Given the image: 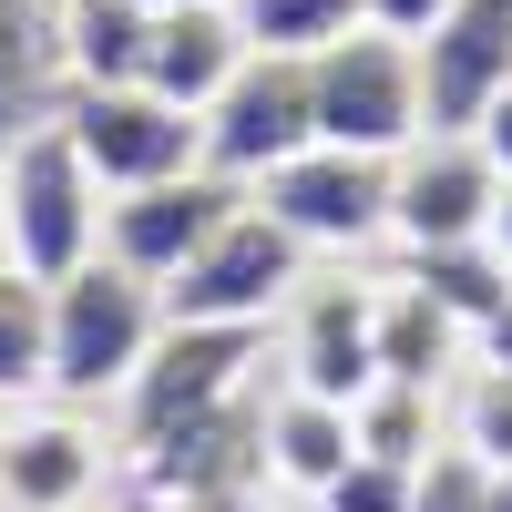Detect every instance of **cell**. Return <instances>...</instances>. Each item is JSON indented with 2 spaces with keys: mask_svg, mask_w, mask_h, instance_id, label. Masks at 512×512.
I'll return each instance as SVG.
<instances>
[{
  "mask_svg": "<svg viewBox=\"0 0 512 512\" xmlns=\"http://www.w3.org/2000/svg\"><path fill=\"white\" fill-rule=\"evenodd\" d=\"M103 185L93 164L72 154L62 123H21L11 144H0V256H11V277L31 287H62L72 267H93L103 256Z\"/></svg>",
  "mask_w": 512,
  "mask_h": 512,
  "instance_id": "1",
  "label": "cell"
},
{
  "mask_svg": "<svg viewBox=\"0 0 512 512\" xmlns=\"http://www.w3.org/2000/svg\"><path fill=\"white\" fill-rule=\"evenodd\" d=\"M41 297H52V369H41V400H72V410L123 400L144 379L154 338H164V287H144L134 267L93 256V267H72Z\"/></svg>",
  "mask_w": 512,
  "mask_h": 512,
  "instance_id": "2",
  "label": "cell"
},
{
  "mask_svg": "<svg viewBox=\"0 0 512 512\" xmlns=\"http://www.w3.org/2000/svg\"><path fill=\"white\" fill-rule=\"evenodd\" d=\"M297 287H308V246L277 216H256V195H246L236 216L164 277V328H277Z\"/></svg>",
  "mask_w": 512,
  "mask_h": 512,
  "instance_id": "3",
  "label": "cell"
},
{
  "mask_svg": "<svg viewBox=\"0 0 512 512\" xmlns=\"http://www.w3.org/2000/svg\"><path fill=\"white\" fill-rule=\"evenodd\" d=\"M308 93H318V144H349V154H379L400 164L420 134H431V103H420V52L390 31H349L308 52Z\"/></svg>",
  "mask_w": 512,
  "mask_h": 512,
  "instance_id": "4",
  "label": "cell"
},
{
  "mask_svg": "<svg viewBox=\"0 0 512 512\" xmlns=\"http://www.w3.org/2000/svg\"><path fill=\"white\" fill-rule=\"evenodd\" d=\"M52 123L72 134V154L93 164V185H103V195H144V185H175V175H195V164H205V123L175 113L164 93H144V82L72 93Z\"/></svg>",
  "mask_w": 512,
  "mask_h": 512,
  "instance_id": "5",
  "label": "cell"
},
{
  "mask_svg": "<svg viewBox=\"0 0 512 512\" xmlns=\"http://www.w3.org/2000/svg\"><path fill=\"white\" fill-rule=\"evenodd\" d=\"M195 123H205V175H226V185L256 195L287 154H308V144H318L308 62H287V52H246V72H236Z\"/></svg>",
  "mask_w": 512,
  "mask_h": 512,
  "instance_id": "6",
  "label": "cell"
},
{
  "mask_svg": "<svg viewBox=\"0 0 512 512\" xmlns=\"http://www.w3.org/2000/svg\"><path fill=\"white\" fill-rule=\"evenodd\" d=\"M277 359L297 400L359 410L379 390V277H308L277 318Z\"/></svg>",
  "mask_w": 512,
  "mask_h": 512,
  "instance_id": "7",
  "label": "cell"
},
{
  "mask_svg": "<svg viewBox=\"0 0 512 512\" xmlns=\"http://www.w3.org/2000/svg\"><path fill=\"white\" fill-rule=\"evenodd\" d=\"M256 216H277L308 256H359L390 236V164L349 144H308L256 185Z\"/></svg>",
  "mask_w": 512,
  "mask_h": 512,
  "instance_id": "8",
  "label": "cell"
},
{
  "mask_svg": "<svg viewBox=\"0 0 512 512\" xmlns=\"http://www.w3.org/2000/svg\"><path fill=\"white\" fill-rule=\"evenodd\" d=\"M113 482V441L72 400L0 410V512H93Z\"/></svg>",
  "mask_w": 512,
  "mask_h": 512,
  "instance_id": "9",
  "label": "cell"
},
{
  "mask_svg": "<svg viewBox=\"0 0 512 512\" xmlns=\"http://www.w3.org/2000/svg\"><path fill=\"white\" fill-rule=\"evenodd\" d=\"M256 349H267V328H164L144 379L123 390V451L154 431H185L205 410H236L256 379Z\"/></svg>",
  "mask_w": 512,
  "mask_h": 512,
  "instance_id": "10",
  "label": "cell"
},
{
  "mask_svg": "<svg viewBox=\"0 0 512 512\" xmlns=\"http://www.w3.org/2000/svg\"><path fill=\"white\" fill-rule=\"evenodd\" d=\"M492 205H502V175L472 134H420L400 164H390V236L410 256H451V246H482L492 236Z\"/></svg>",
  "mask_w": 512,
  "mask_h": 512,
  "instance_id": "11",
  "label": "cell"
},
{
  "mask_svg": "<svg viewBox=\"0 0 512 512\" xmlns=\"http://www.w3.org/2000/svg\"><path fill=\"white\" fill-rule=\"evenodd\" d=\"M236 205H246V185L205 175V164H195V175H175V185L113 195V205H103V256H113V267H134L144 287H164V277H175L185 256L205 246V236L236 216Z\"/></svg>",
  "mask_w": 512,
  "mask_h": 512,
  "instance_id": "12",
  "label": "cell"
},
{
  "mask_svg": "<svg viewBox=\"0 0 512 512\" xmlns=\"http://www.w3.org/2000/svg\"><path fill=\"white\" fill-rule=\"evenodd\" d=\"M502 93H512V0H451L441 31L420 41V103H431V134H472Z\"/></svg>",
  "mask_w": 512,
  "mask_h": 512,
  "instance_id": "13",
  "label": "cell"
},
{
  "mask_svg": "<svg viewBox=\"0 0 512 512\" xmlns=\"http://www.w3.org/2000/svg\"><path fill=\"white\" fill-rule=\"evenodd\" d=\"M246 72V31L226 0H205V11H154V41H144V93H164L175 113H205Z\"/></svg>",
  "mask_w": 512,
  "mask_h": 512,
  "instance_id": "14",
  "label": "cell"
},
{
  "mask_svg": "<svg viewBox=\"0 0 512 512\" xmlns=\"http://www.w3.org/2000/svg\"><path fill=\"white\" fill-rule=\"evenodd\" d=\"M256 461H267V492H297V502H318V492H328V482L359 461V431H349V410L277 390L267 410H256Z\"/></svg>",
  "mask_w": 512,
  "mask_h": 512,
  "instance_id": "15",
  "label": "cell"
},
{
  "mask_svg": "<svg viewBox=\"0 0 512 512\" xmlns=\"http://www.w3.org/2000/svg\"><path fill=\"white\" fill-rule=\"evenodd\" d=\"M472 369V328L420 277H379V379H410V390H451Z\"/></svg>",
  "mask_w": 512,
  "mask_h": 512,
  "instance_id": "16",
  "label": "cell"
},
{
  "mask_svg": "<svg viewBox=\"0 0 512 512\" xmlns=\"http://www.w3.org/2000/svg\"><path fill=\"white\" fill-rule=\"evenodd\" d=\"M144 41H154L144 0H62V11H52V62L72 72V93L144 82Z\"/></svg>",
  "mask_w": 512,
  "mask_h": 512,
  "instance_id": "17",
  "label": "cell"
},
{
  "mask_svg": "<svg viewBox=\"0 0 512 512\" xmlns=\"http://www.w3.org/2000/svg\"><path fill=\"white\" fill-rule=\"evenodd\" d=\"M349 431L369 461H400V472H420L431 451H451V390H410V379H379V390L349 410Z\"/></svg>",
  "mask_w": 512,
  "mask_h": 512,
  "instance_id": "18",
  "label": "cell"
},
{
  "mask_svg": "<svg viewBox=\"0 0 512 512\" xmlns=\"http://www.w3.org/2000/svg\"><path fill=\"white\" fill-rule=\"evenodd\" d=\"M226 11L246 31V52H287V62H308V52L359 31V0H226Z\"/></svg>",
  "mask_w": 512,
  "mask_h": 512,
  "instance_id": "19",
  "label": "cell"
},
{
  "mask_svg": "<svg viewBox=\"0 0 512 512\" xmlns=\"http://www.w3.org/2000/svg\"><path fill=\"white\" fill-rule=\"evenodd\" d=\"M41 369H52V297L0 267V410L41 400Z\"/></svg>",
  "mask_w": 512,
  "mask_h": 512,
  "instance_id": "20",
  "label": "cell"
},
{
  "mask_svg": "<svg viewBox=\"0 0 512 512\" xmlns=\"http://www.w3.org/2000/svg\"><path fill=\"white\" fill-rule=\"evenodd\" d=\"M451 451H472L482 472H512V379L502 369L451 379Z\"/></svg>",
  "mask_w": 512,
  "mask_h": 512,
  "instance_id": "21",
  "label": "cell"
},
{
  "mask_svg": "<svg viewBox=\"0 0 512 512\" xmlns=\"http://www.w3.org/2000/svg\"><path fill=\"white\" fill-rule=\"evenodd\" d=\"M410 277L431 287V297H441V308H451L461 328H482V318L502 308V297H512V287H502V267H492L482 246H451V256H410Z\"/></svg>",
  "mask_w": 512,
  "mask_h": 512,
  "instance_id": "22",
  "label": "cell"
},
{
  "mask_svg": "<svg viewBox=\"0 0 512 512\" xmlns=\"http://www.w3.org/2000/svg\"><path fill=\"white\" fill-rule=\"evenodd\" d=\"M410 492H420V472H400V461H369V451H359L308 512H410Z\"/></svg>",
  "mask_w": 512,
  "mask_h": 512,
  "instance_id": "23",
  "label": "cell"
},
{
  "mask_svg": "<svg viewBox=\"0 0 512 512\" xmlns=\"http://www.w3.org/2000/svg\"><path fill=\"white\" fill-rule=\"evenodd\" d=\"M410 512H492V472H482L472 451H431V461H420Z\"/></svg>",
  "mask_w": 512,
  "mask_h": 512,
  "instance_id": "24",
  "label": "cell"
},
{
  "mask_svg": "<svg viewBox=\"0 0 512 512\" xmlns=\"http://www.w3.org/2000/svg\"><path fill=\"white\" fill-rule=\"evenodd\" d=\"M31 62H41V11L31 0H0V113L31 93Z\"/></svg>",
  "mask_w": 512,
  "mask_h": 512,
  "instance_id": "25",
  "label": "cell"
},
{
  "mask_svg": "<svg viewBox=\"0 0 512 512\" xmlns=\"http://www.w3.org/2000/svg\"><path fill=\"white\" fill-rule=\"evenodd\" d=\"M441 11H451V0H359V21H369V31H390V41H410V52L441 31Z\"/></svg>",
  "mask_w": 512,
  "mask_h": 512,
  "instance_id": "26",
  "label": "cell"
},
{
  "mask_svg": "<svg viewBox=\"0 0 512 512\" xmlns=\"http://www.w3.org/2000/svg\"><path fill=\"white\" fill-rule=\"evenodd\" d=\"M164 512H277V502H267V482H226V492H185Z\"/></svg>",
  "mask_w": 512,
  "mask_h": 512,
  "instance_id": "27",
  "label": "cell"
},
{
  "mask_svg": "<svg viewBox=\"0 0 512 512\" xmlns=\"http://www.w3.org/2000/svg\"><path fill=\"white\" fill-rule=\"evenodd\" d=\"M472 369H502V379H512V297L472 328Z\"/></svg>",
  "mask_w": 512,
  "mask_h": 512,
  "instance_id": "28",
  "label": "cell"
},
{
  "mask_svg": "<svg viewBox=\"0 0 512 512\" xmlns=\"http://www.w3.org/2000/svg\"><path fill=\"white\" fill-rule=\"evenodd\" d=\"M472 144H482V154H492V175H502V185H512V93H502V103H492V113H482V123H472Z\"/></svg>",
  "mask_w": 512,
  "mask_h": 512,
  "instance_id": "29",
  "label": "cell"
},
{
  "mask_svg": "<svg viewBox=\"0 0 512 512\" xmlns=\"http://www.w3.org/2000/svg\"><path fill=\"white\" fill-rule=\"evenodd\" d=\"M482 256L502 267V287H512V185H502V205H492V236H482Z\"/></svg>",
  "mask_w": 512,
  "mask_h": 512,
  "instance_id": "30",
  "label": "cell"
},
{
  "mask_svg": "<svg viewBox=\"0 0 512 512\" xmlns=\"http://www.w3.org/2000/svg\"><path fill=\"white\" fill-rule=\"evenodd\" d=\"M492 512H512V472H492Z\"/></svg>",
  "mask_w": 512,
  "mask_h": 512,
  "instance_id": "31",
  "label": "cell"
},
{
  "mask_svg": "<svg viewBox=\"0 0 512 512\" xmlns=\"http://www.w3.org/2000/svg\"><path fill=\"white\" fill-rule=\"evenodd\" d=\"M144 11H205V0H144Z\"/></svg>",
  "mask_w": 512,
  "mask_h": 512,
  "instance_id": "32",
  "label": "cell"
},
{
  "mask_svg": "<svg viewBox=\"0 0 512 512\" xmlns=\"http://www.w3.org/2000/svg\"><path fill=\"white\" fill-rule=\"evenodd\" d=\"M0 267H11V256H0Z\"/></svg>",
  "mask_w": 512,
  "mask_h": 512,
  "instance_id": "33",
  "label": "cell"
},
{
  "mask_svg": "<svg viewBox=\"0 0 512 512\" xmlns=\"http://www.w3.org/2000/svg\"><path fill=\"white\" fill-rule=\"evenodd\" d=\"M93 512H103V502H93Z\"/></svg>",
  "mask_w": 512,
  "mask_h": 512,
  "instance_id": "34",
  "label": "cell"
}]
</instances>
